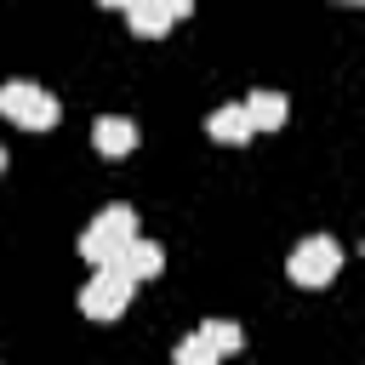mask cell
Wrapping results in <instances>:
<instances>
[{
	"label": "cell",
	"mask_w": 365,
	"mask_h": 365,
	"mask_svg": "<svg viewBox=\"0 0 365 365\" xmlns=\"http://www.w3.org/2000/svg\"><path fill=\"white\" fill-rule=\"evenodd\" d=\"M165 268V251H160V240H137L125 257H120V274H131V279H154Z\"/></svg>",
	"instance_id": "9"
},
{
	"label": "cell",
	"mask_w": 365,
	"mask_h": 365,
	"mask_svg": "<svg viewBox=\"0 0 365 365\" xmlns=\"http://www.w3.org/2000/svg\"><path fill=\"white\" fill-rule=\"evenodd\" d=\"M131 291H137L131 274H120V268H97V274L80 285V314H86V319H120L125 302H131Z\"/></svg>",
	"instance_id": "4"
},
{
	"label": "cell",
	"mask_w": 365,
	"mask_h": 365,
	"mask_svg": "<svg viewBox=\"0 0 365 365\" xmlns=\"http://www.w3.org/2000/svg\"><path fill=\"white\" fill-rule=\"evenodd\" d=\"M0 114L17 120V125H29V131H46V125L63 120V103H57L40 80H6V86H0Z\"/></svg>",
	"instance_id": "2"
},
{
	"label": "cell",
	"mask_w": 365,
	"mask_h": 365,
	"mask_svg": "<svg viewBox=\"0 0 365 365\" xmlns=\"http://www.w3.org/2000/svg\"><path fill=\"white\" fill-rule=\"evenodd\" d=\"M91 143H97V154L120 160V154L137 148V120H125V114H103V120L91 125Z\"/></svg>",
	"instance_id": "6"
},
{
	"label": "cell",
	"mask_w": 365,
	"mask_h": 365,
	"mask_svg": "<svg viewBox=\"0 0 365 365\" xmlns=\"http://www.w3.org/2000/svg\"><path fill=\"white\" fill-rule=\"evenodd\" d=\"M0 171H6V143H0Z\"/></svg>",
	"instance_id": "12"
},
{
	"label": "cell",
	"mask_w": 365,
	"mask_h": 365,
	"mask_svg": "<svg viewBox=\"0 0 365 365\" xmlns=\"http://www.w3.org/2000/svg\"><path fill=\"white\" fill-rule=\"evenodd\" d=\"M171 359H177V365H217V348H211L200 331H188V336L171 348Z\"/></svg>",
	"instance_id": "11"
},
{
	"label": "cell",
	"mask_w": 365,
	"mask_h": 365,
	"mask_svg": "<svg viewBox=\"0 0 365 365\" xmlns=\"http://www.w3.org/2000/svg\"><path fill=\"white\" fill-rule=\"evenodd\" d=\"M336 268H342V245H336L331 234H308V240H297V251L285 257V274H291L297 285H308V291L331 285Z\"/></svg>",
	"instance_id": "3"
},
{
	"label": "cell",
	"mask_w": 365,
	"mask_h": 365,
	"mask_svg": "<svg viewBox=\"0 0 365 365\" xmlns=\"http://www.w3.org/2000/svg\"><path fill=\"white\" fill-rule=\"evenodd\" d=\"M205 131H211L217 143H251V137H257V125H251V114H245V103H222V108H211V120H205Z\"/></svg>",
	"instance_id": "8"
},
{
	"label": "cell",
	"mask_w": 365,
	"mask_h": 365,
	"mask_svg": "<svg viewBox=\"0 0 365 365\" xmlns=\"http://www.w3.org/2000/svg\"><path fill=\"white\" fill-rule=\"evenodd\" d=\"M245 114H251V125H257V131H279V125H285V114H291V103H285V91L257 86V91L245 97Z\"/></svg>",
	"instance_id": "7"
},
{
	"label": "cell",
	"mask_w": 365,
	"mask_h": 365,
	"mask_svg": "<svg viewBox=\"0 0 365 365\" xmlns=\"http://www.w3.org/2000/svg\"><path fill=\"white\" fill-rule=\"evenodd\" d=\"M177 17H188V0H125V23L137 34H165Z\"/></svg>",
	"instance_id": "5"
},
{
	"label": "cell",
	"mask_w": 365,
	"mask_h": 365,
	"mask_svg": "<svg viewBox=\"0 0 365 365\" xmlns=\"http://www.w3.org/2000/svg\"><path fill=\"white\" fill-rule=\"evenodd\" d=\"M200 336L217 348V359H228V354H240V348H245V331H240L234 319H200Z\"/></svg>",
	"instance_id": "10"
},
{
	"label": "cell",
	"mask_w": 365,
	"mask_h": 365,
	"mask_svg": "<svg viewBox=\"0 0 365 365\" xmlns=\"http://www.w3.org/2000/svg\"><path fill=\"white\" fill-rule=\"evenodd\" d=\"M137 240H143V234H137V205L114 200V205H103V211L80 228V257H86L91 268H120V257H125Z\"/></svg>",
	"instance_id": "1"
}]
</instances>
